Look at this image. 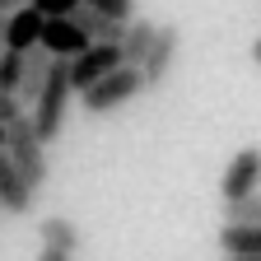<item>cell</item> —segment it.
<instances>
[{
    "label": "cell",
    "mask_w": 261,
    "mask_h": 261,
    "mask_svg": "<svg viewBox=\"0 0 261 261\" xmlns=\"http://www.w3.org/2000/svg\"><path fill=\"white\" fill-rule=\"evenodd\" d=\"M70 61H56L51 65V75H47V89L42 98L33 103V130H38V140L51 145L61 140V130H65V112H70Z\"/></svg>",
    "instance_id": "obj_1"
},
{
    "label": "cell",
    "mask_w": 261,
    "mask_h": 261,
    "mask_svg": "<svg viewBox=\"0 0 261 261\" xmlns=\"http://www.w3.org/2000/svg\"><path fill=\"white\" fill-rule=\"evenodd\" d=\"M5 154L14 159V168H19V177L28 182V191L38 196V191L47 187V145L38 140V130H33V117H23L19 126H10Z\"/></svg>",
    "instance_id": "obj_2"
},
{
    "label": "cell",
    "mask_w": 261,
    "mask_h": 261,
    "mask_svg": "<svg viewBox=\"0 0 261 261\" xmlns=\"http://www.w3.org/2000/svg\"><path fill=\"white\" fill-rule=\"evenodd\" d=\"M140 93H145V75L136 70V65H121L117 75H108L103 84H93L89 93H80V103H84V112H93V117H108V112H117V108H126V103H136Z\"/></svg>",
    "instance_id": "obj_3"
},
{
    "label": "cell",
    "mask_w": 261,
    "mask_h": 261,
    "mask_svg": "<svg viewBox=\"0 0 261 261\" xmlns=\"http://www.w3.org/2000/svg\"><path fill=\"white\" fill-rule=\"evenodd\" d=\"M121 65H126L121 47H112V42H93L84 56L70 61V89H75V93H89L93 84H103L108 75H117Z\"/></svg>",
    "instance_id": "obj_4"
},
{
    "label": "cell",
    "mask_w": 261,
    "mask_h": 261,
    "mask_svg": "<svg viewBox=\"0 0 261 261\" xmlns=\"http://www.w3.org/2000/svg\"><path fill=\"white\" fill-rule=\"evenodd\" d=\"M261 191V149L247 145L233 154V163L224 168V182H219V201L233 205V201H247V196Z\"/></svg>",
    "instance_id": "obj_5"
},
{
    "label": "cell",
    "mask_w": 261,
    "mask_h": 261,
    "mask_svg": "<svg viewBox=\"0 0 261 261\" xmlns=\"http://www.w3.org/2000/svg\"><path fill=\"white\" fill-rule=\"evenodd\" d=\"M177 42H182L177 23H159V38H154V47H149V56H145V65H140V75H145V89H159L163 80L173 75Z\"/></svg>",
    "instance_id": "obj_6"
},
{
    "label": "cell",
    "mask_w": 261,
    "mask_h": 261,
    "mask_svg": "<svg viewBox=\"0 0 261 261\" xmlns=\"http://www.w3.org/2000/svg\"><path fill=\"white\" fill-rule=\"evenodd\" d=\"M93 42H89V33L75 23V19H47V33H42V51L51 61H75L84 56Z\"/></svg>",
    "instance_id": "obj_7"
},
{
    "label": "cell",
    "mask_w": 261,
    "mask_h": 261,
    "mask_svg": "<svg viewBox=\"0 0 261 261\" xmlns=\"http://www.w3.org/2000/svg\"><path fill=\"white\" fill-rule=\"evenodd\" d=\"M42 33H47V14H38V5H28V10L10 14V23H5V47L19 51V56H28V51L42 47Z\"/></svg>",
    "instance_id": "obj_8"
},
{
    "label": "cell",
    "mask_w": 261,
    "mask_h": 261,
    "mask_svg": "<svg viewBox=\"0 0 261 261\" xmlns=\"http://www.w3.org/2000/svg\"><path fill=\"white\" fill-rule=\"evenodd\" d=\"M28 210H33V191L19 177L14 159L0 149V215H28Z\"/></svg>",
    "instance_id": "obj_9"
},
{
    "label": "cell",
    "mask_w": 261,
    "mask_h": 261,
    "mask_svg": "<svg viewBox=\"0 0 261 261\" xmlns=\"http://www.w3.org/2000/svg\"><path fill=\"white\" fill-rule=\"evenodd\" d=\"M38 247H51V252H61V256H75V252H80V228H75L70 219L51 215V219L38 224Z\"/></svg>",
    "instance_id": "obj_10"
},
{
    "label": "cell",
    "mask_w": 261,
    "mask_h": 261,
    "mask_svg": "<svg viewBox=\"0 0 261 261\" xmlns=\"http://www.w3.org/2000/svg\"><path fill=\"white\" fill-rule=\"evenodd\" d=\"M70 19L89 33V42H112V47H121V42H126V28H130V23H112L108 14H98V10H89V5H80Z\"/></svg>",
    "instance_id": "obj_11"
},
{
    "label": "cell",
    "mask_w": 261,
    "mask_h": 261,
    "mask_svg": "<svg viewBox=\"0 0 261 261\" xmlns=\"http://www.w3.org/2000/svg\"><path fill=\"white\" fill-rule=\"evenodd\" d=\"M154 38H159V23H149V19H136L126 28V42H121V56H126V65H145V56H149V47H154Z\"/></svg>",
    "instance_id": "obj_12"
},
{
    "label": "cell",
    "mask_w": 261,
    "mask_h": 261,
    "mask_svg": "<svg viewBox=\"0 0 261 261\" xmlns=\"http://www.w3.org/2000/svg\"><path fill=\"white\" fill-rule=\"evenodd\" d=\"M219 252H224V256H261V228L224 224V228H219Z\"/></svg>",
    "instance_id": "obj_13"
},
{
    "label": "cell",
    "mask_w": 261,
    "mask_h": 261,
    "mask_svg": "<svg viewBox=\"0 0 261 261\" xmlns=\"http://www.w3.org/2000/svg\"><path fill=\"white\" fill-rule=\"evenodd\" d=\"M224 224H243V228H261V191L247 196V201L224 205Z\"/></svg>",
    "instance_id": "obj_14"
},
{
    "label": "cell",
    "mask_w": 261,
    "mask_h": 261,
    "mask_svg": "<svg viewBox=\"0 0 261 261\" xmlns=\"http://www.w3.org/2000/svg\"><path fill=\"white\" fill-rule=\"evenodd\" d=\"M84 5L108 14L112 23H136V0H84Z\"/></svg>",
    "instance_id": "obj_15"
},
{
    "label": "cell",
    "mask_w": 261,
    "mask_h": 261,
    "mask_svg": "<svg viewBox=\"0 0 261 261\" xmlns=\"http://www.w3.org/2000/svg\"><path fill=\"white\" fill-rule=\"evenodd\" d=\"M19 80H23V56L19 51H5V61H0V93H14L19 98Z\"/></svg>",
    "instance_id": "obj_16"
},
{
    "label": "cell",
    "mask_w": 261,
    "mask_h": 261,
    "mask_svg": "<svg viewBox=\"0 0 261 261\" xmlns=\"http://www.w3.org/2000/svg\"><path fill=\"white\" fill-rule=\"evenodd\" d=\"M23 117H33V112H28L23 103H19V98H14V93H0V126H5V130H10V126H19Z\"/></svg>",
    "instance_id": "obj_17"
},
{
    "label": "cell",
    "mask_w": 261,
    "mask_h": 261,
    "mask_svg": "<svg viewBox=\"0 0 261 261\" xmlns=\"http://www.w3.org/2000/svg\"><path fill=\"white\" fill-rule=\"evenodd\" d=\"M80 5H84V0H38V14H47V19H70Z\"/></svg>",
    "instance_id": "obj_18"
},
{
    "label": "cell",
    "mask_w": 261,
    "mask_h": 261,
    "mask_svg": "<svg viewBox=\"0 0 261 261\" xmlns=\"http://www.w3.org/2000/svg\"><path fill=\"white\" fill-rule=\"evenodd\" d=\"M28 5H38V0H0V19H10V14L28 10Z\"/></svg>",
    "instance_id": "obj_19"
},
{
    "label": "cell",
    "mask_w": 261,
    "mask_h": 261,
    "mask_svg": "<svg viewBox=\"0 0 261 261\" xmlns=\"http://www.w3.org/2000/svg\"><path fill=\"white\" fill-rule=\"evenodd\" d=\"M38 261H75V256H61V252H51V247H38Z\"/></svg>",
    "instance_id": "obj_20"
},
{
    "label": "cell",
    "mask_w": 261,
    "mask_h": 261,
    "mask_svg": "<svg viewBox=\"0 0 261 261\" xmlns=\"http://www.w3.org/2000/svg\"><path fill=\"white\" fill-rule=\"evenodd\" d=\"M5 23H10V19H0V61H5V51H10V47H5Z\"/></svg>",
    "instance_id": "obj_21"
},
{
    "label": "cell",
    "mask_w": 261,
    "mask_h": 261,
    "mask_svg": "<svg viewBox=\"0 0 261 261\" xmlns=\"http://www.w3.org/2000/svg\"><path fill=\"white\" fill-rule=\"evenodd\" d=\"M252 61H256V65H261V38H256V42H252Z\"/></svg>",
    "instance_id": "obj_22"
},
{
    "label": "cell",
    "mask_w": 261,
    "mask_h": 261,
    "mask_svg": "<svg viewBox=\"0 0 261 261\" xmlns=\"http://www.w3.org/2000/svg\"><path fill=\"white\" fill-rule=\"evenodd\" d=\"M5 145H10V130H5V126H0V149H5Z\"/></svg>",
    "instance_id": "obj_23"
},
{
    "label": "cell",
    "mask_w": 261,
    "mask_h": 261,
    "mask_svg": "<svg viewBox=\"0 0 261 261\" xmlns=\"http://www.w3.org/2000/svg\"><path fill=\"white\" fill-rule=\"evenodd\" d=\"M228 261H261V256H228Z\"/></svg>",
    "instance_id": "obj_24"
}]
</instances>
